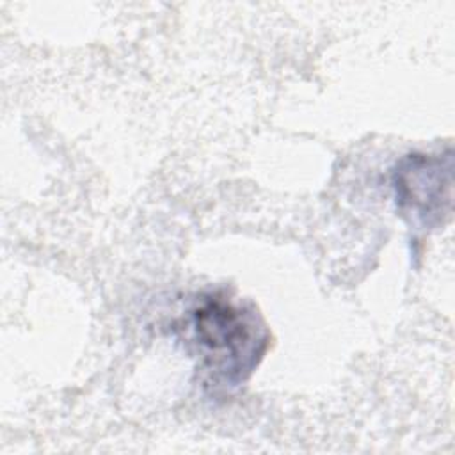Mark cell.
Returning <instances> with one entry per match:
<instances>
[{
  "label": "cell",
  "instance_id": "6da1fadb",
  "mask_svg": "<svg viewBox=\"0 0 455 455\" xmlns=\"http://www.w3.org/2000/svg\"><path fill=\"white\" fill-rule=\"evenodd\" d=\"M188 322L203 382L213 391H233L243 384L270 345V332L254 306L224 291L201 295Z\"/></svg>",
  "mask_w": 455,
  "mask_h": 455
},
{
  "label": "cell",
  "instance_id": "7a4b0ae2",
  "mask_svg": "<svg viewBox=\"0 0 455 455\" xmlns=\"http://www.w3.org/2000/svg\"><path fill=\"white\" fill-rule=\"evenodd\" d=\"M391 187L398 212L412 224L434 229L451 215L453 155L444 151L409 153L391 171Z\"/></svg>",
  "mask_w": 455,
  "mask_h": 455
}]
</instances>
